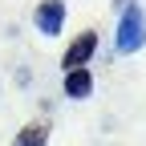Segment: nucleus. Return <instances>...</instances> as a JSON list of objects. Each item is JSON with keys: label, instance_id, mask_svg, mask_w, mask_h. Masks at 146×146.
<instances>
[{"label": "nucleus", "instance_id": "obj_2", "mask_svg": "<svg viewBox=\"0 0 146 146\" xmlns=\"http://www.w3.org/2000/svg\"><path fill=\"white\" fill-rule=\"evenodd\" d=\"M33 21H36V33L41 36H57L65 29V0H41L33 12Z\"/></svg>", "mask_w": 146, "mask_h": 146}, {"label": "nucleus", "instance_id": "obj_5", "mask_svg": "<svg viewBox=\"0 0 146 146\" xmlns=\"http://www.w3.org/2000/svg\"><path fill=\"white\" fill-rule=\"evenodd\" d=\"M45 142H49V126L45 122H33V126H25L16 134V146H45Z\"/></svg>", "mask_w": 146, "mask_h": 146}, {"label": "nucleus", "instance_id": "obj_1", "mask_svg": "<svg viewBox=\"0 0 146 146\" xmlns=\"http://www.w3.org/2000/svg\"><path fill=\"white\" fill-rule=\"evenodd\" d=\"M114 45H118V53H138V49L146 45V12H142L138 4H126V8H122Z\"/></svg>", "mask_w": 146, "mask_h": 146}, {"label": "nucleus", "instance_id": "obj_6", "mask_svg": "<svg viewBox=\"0 0 146 146\" xmlns=\"http://www.w3.org/2000/svg\"><path fill=\"white\" fill-rule=\"evenodd\" d=\"M114 4H122V8H126V0H114Z\"/></svg>", "mask_w": 146, "mask_h": 146}, {"label": "nucleus", "instance_id": "obj_3", "mask_svg": "<svg viewBox=\"0 0 146 146\" xmlns=\"http://www.w3.org/2000/svg\"><path fill=\"white\" fill-rule=\"evenodd\" d=\"M94 53H98V33L89 29V33H81L77 41H73L69 49H65V57H61V69L69 73V69H85L89 61H94Z\"/></svg>", "mask_w": 146, "mask_h": 146}, {"label": "nucleus", "instance_id": "obj_4", "mask_svg": "<svg viewBox=\"0 0 146 146\" xmlns=\"http://www.w3.org/2000/svg\"><path fill=\"white\" fill-rule=\"evenodd\" d=\"M89 94H94V73H89V65H85V69H69V73H65V98L81 102V98H89Z\"/></svg>", "mask_w": 146, "mask_h": 146}]
</instances>
